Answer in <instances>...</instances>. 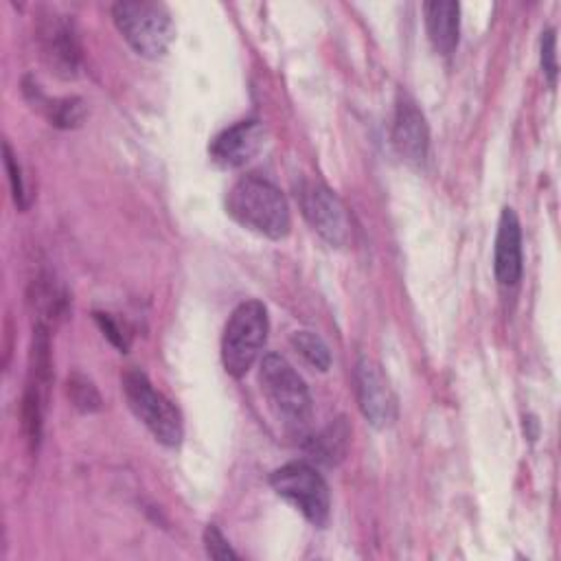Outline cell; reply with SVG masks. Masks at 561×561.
<instances>
[{"instance_id": "cell-1", "label": "cell", "mask_w": 561, "mask_h": 561, "mask_svg": "<svg viewBox=\"0 0 561 561\" xmlns=\"http://www.w3.org/2000/svg\"><path fill=\"white\" fill-rule=\"evenodd\" d=\"M226 210L237 224L267 239H283L291 228L285 195L270 180L254 173L230 186Z\"/></svg>"}, {"instance_id": "cell-2", "label": "cell", "mask_w": 561, "mask_h": 561, "mask_svg": "<svg viewBox=\"0 0 561 561\" xmlns=\"http://www.w3.org/2000/svg\"><path fill=\"white\" fill-rule=\"evenodd\" d=\"M112 18L125 42L147 59L162 57L175 39L169 9L151 0H125L112 7Z\"/></svg>"}, {"instance_id": "cell-3", "label": "cell", "mask_w": 561, "mask_h": 561, "mask_svg": "<svg viewBox=\"0 0 561 561\" xmlns=\"http://www.w3.org/2000/svg\"><path fill=\"white\" fill-rule=\"evenodd\" d=\"M259 379L270 408L285 427L296 434L305 432L309 427L313 405L302 377L291 368V364L276 353H267L261 359Z\"/></svg>"}, {"instance_id": "cell-4", "label": "cell", "mask_w": 561, "mask_h": 561, "mask_svg": "<svg viewBox=\"0 0 561 561\" xmlns=\"http://www.w3.org/2000/svg\"><path fill=\"white\" fill-rule=\"evenodd\" d=\"M270 331L267 309L259 300H243L230 313L221 335V364L234 379L243 377L259 359Z\"/></svg>"}, {"instance_id": "cell-5", "label": "cell", "mask_w": 561, "mask_h": 561, "mask_svg": "<svg viewBox=\"0 0 561 561\" xmlns=\"http://www.w3.org/2000/svg\"><path fill=\"white\" fill-rule=\"evenodd\" d=\"M123 392L131 412L147 425V430L167 447L182 443V419L171 401L160 394L142 370H127L123 375Z\"/></svg>"}, {"instance_id": "cell-6", "label": "cell", "mask_w": 561, "mask_h": 561, "mask_svg": "<svg viewBox=\"0 0 561 561\" xmlns=\"http://www.w3.org/2000/svg\"><path fill=\"white\" fill-rule=\"evenodd\" d=\"M272 489L298 508L313 526H324L331 515V495L324 478L309 462H287L270 478Z\"/></svg>"}, {"instance_id": "cell-7", "label": "cell", "mask_w": 561, "mask_h": 561, "mask_svg": "<svg viewBox=\"0 0 561 561\" xmlns=\"http://www.w3.org/2000/svg\"><path fill=\"white\" fill-rule=\"evenodd\" d=\"M298 206L307 224L335 248H348L353 243V221L344 202L320 182H300Z\"/></svg>"}, {"instance_id": "cell-8", "label": "cell", "mask_w": 561, "mask_h": 561, "mask_svg": "<svg viewBox=\"0 0 561 561\" xmlns=\"http://www.w3.org/2000/svg\"><path fill=\"white\" fill-rule=\"evenodd\" d=\"M355 392L359 410L370 425L386 430L397 421V397L381 368L368 357L355 364Z\"/></svg>"}, {"instance_id": "cell-9", "label": "cell", "mask_w": 561, "mask_h": 561, "mask_svg": "<svg viewBox=\"0 0 561 561\" xmlns=\"http://www.w3.org/2000/svg\"><path fill=\"white\" fill-rule=\"evenodd\" d=\"M37 39L46 66L64 79H75L79 72V42L72 24L61 15H46L37 24Z\"/></svg>"}, {"instance_id": "cell-10", "label": "cell", "mask_w": 561, "mask_h": 561, "mask_svg": "<svg viewBox=\"0 0 561 561\" xmlns=\"http://www.w3.org/2000/svg\"><path fill=\"white\" fill-rule=\"evenodd\" d=\"M265 142V129L256 118L239 121L221 129L208 145L213 162L224 169H239L250 162Z\"/></svg>"}, {"instance_id": "cell-11", "label": "cell", "mask_w": 561, "mask_h": 561, "mask_svg": "<svg viewBox=\"0 0 561 561\" xmlns=\"http://www.w3.org/2000/svg\"><path fill=\"white\" fill-rule=\"evenodd\" d=\"M392 145L397 153L412 167H423L430 149V129L423 112L410 96L397 101L394 123H392Z\"/></svg>"}, {"instance_id": "cell-12", "label": "cell", "mask_w": 561, "mask_h": 561, "mask_svg": "<svg viewBox=\"0 0 561 561\" xmlns=\"http://www.w3.org/2000/svg\"><path fill=\"white\" fill-rule=\"evenodd\" d=\"M493 270L500 285L511 287L517 285L524 270L522 254V226L513 208H502L495 234V252H493Z\"/></svg>"}, {"instance_id": "cell-13", "label": "cell", "mask_w": 561, "mask_h": 561, "mask_svg": "<svg viewBox=\"0 0 561 561\" xmlns=\"http://www.w3.org/2000/svg\"><path fill=\"white\" fill-rule=\"evenodd\" d=\"M425 28L432 46L440 55H451L458 46L460 33V7L451 0H434L423 4Z\"/></svg>"}, {"instance_id": "cell-14", "label": "cell", "mask_w": 561, "mask_h": 561, "mask_svg": "<svg viewBox=\"0 0 561 561\" xmlns=\"http://www.w3.org/2000/svg\"><path fill=\"white\" fill-rule=\"evenodd\" d=\"M26 92H33L31 101L48 116L50 125H55V127L70 129V127L81 125V121L85 118V103L77 96H72V99H46L35 85L33 88L26 85Z\"/></svg>"}, {"instance_id": "cell-15", "label": "cell", "mask_w": 561, "mask_h": 561, "mask_svg": "<svg viewBox=\"0 0 561 561\" xmlns=\"http://www.w3.org/2000/svg\"><path fill=\"white\" fill-rule=\"evenodd\" d=\"M346 440H348V427L340 419L337 423L329 425L322 434L311 438L309 449H311L313 458H318V460H322L327 465H335L344 456V451H346Z\"/></svg>"}, {"instance_id": "cell-16", "label": "cell", "mask_w": 561, "mask_h": 561, "mask_svg": "<svg viewBox=\"0 0 561 561\" xmlns=\"http://www.w3.org/2000/svg\"><path fill=\"white\" fill-rule=\"evenodd\" d=\"M291 346L318 370H329L331 366V351L324 340L311 331H296L289 337Z\"/></svg>"}, {"instance_id": "cell-17", "label": "cell", "mask_w": 561, "mask_h": 561, "mask_svg": "<svg viewBox=\"0 0 561 561\" xmlns=\"http://www.w3.org/2000/svg\"><path fill=\"white\" fill-rule=\"evenodd\" d=\"M68 394H70V401L75 403V408H79L81 412H96L101 408V397H99V390L94 388V383L75 373L72 377H68Z\"/></svg>"}, {"instance_id": "cell-18", "label": "cell", "mask_w": 561, "mask_h": 561, "mask_svg": "<svg viewBox=\"0 0 561 561\" xmlns=\"http://www.w3.org/2000/svg\"><path fill=\"white\" fill-rule=\"evenodd\" d=\"M4 167H7V173H9V182H11V193H13V199L20 208H26V188H24V180H22V169L15 160V153L11 151L9 142H4Z\"/></svg>"}, {"instance_id": "cell-19", "label": "cell", "mask_w": 561, "mask_h": 561, "mask_svg": "<svg viewBox=\"0 0 561 561\" xmlns=\"http://www.w3.org/2000/svg\"><path fill=\"white\" fill-rule=\"evenodd\" d=\"M204 546H206V554L219 561L226 559H237V552L230 548L228 539L221 535V530L215 524H208L204 528Z\"/></svg>"}, {"instance_id": "cell-20", "label": "cell", "mask_w": 561, "mask_h": 561, "mask_svg": "<svg viewBox=\"0 0 561 561\" xmlns=\"http://www.w3.org/2000/svg\"><path fill=\"white\" fill-rule=\"evenodd\" d=\"M557 37H554V31L548 28L541 33V68H543V75L548 77L550 85H554L557 81Z\"/></svg>"}, {"instance_id": "cell-21", "label": "cell", "mask_w": 561, "mask_h": 561, "mask_svg": "<svg viewBox=\"0 0 561 561\" xmlns=\"http://www.w3.org/2000/svg\"><path fill=\"white\" fill-rule=\"evenodd\" d=\"M94 318H96V322H99V327H101V331H103V335H107V340L116 346V348H121L123 353L127 351V337H125V333L121 331V327L107 316V313H94Z\"/></svg>"}]
</instances>
